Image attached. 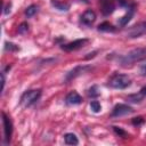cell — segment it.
I'll list each match as a JSON object with an SVG mask.
<instances>
[{"label":"cell","instance_id":"obj_1","mask_svg":"<svg viewBox=\"0 0 146 146\" xmlns=\"http://www.w3.org/2000/svg\"><path fill=\"white\" fill-rule=\"evenodd\" d=\"M145 59H146V47L145 48H136V49L130 50L125 55L120 56L117 58V62L121 66L128 67V66H131L136 63L143 62Z\"/></svg>","mask_w":146,"mask_h":146},{"label":"cell","instance_id":"obj_2","mask_svg":"<svg viewBox=\"0 0 146 146\" xmlns=\"http://www.w3.org/2000/svg\"><path fill=\"white\" fill-rule=\"evenodd\" d=\"M131 84V79L127 74H114L110 78L107 86L114 89H125Z\"/></svg>","mask_w":146,"mask_h":146},{"label":"cell","instance_id":"obj_3","mask_svg":"<svg viewBox=\"0 0 146 146\" xmlns=\"http://www.w3.org/2000/svg\"><path fill=\"white\" fill-rule=\"evenodd\" d=\"M41 89H31L26 90L22 96H21V105L23 107H30L33 104H35L39 98L41 97Z\"/></svg>","mask_w":146,"mask_h":146},{"label":"cell","instance_id":"obj_4","mask_svg":"<svg viewBox=\"0 0 146 146\" xmlns=\"http://www.w3.org/2000/svg\"><path fill=\"white\" fill-rule=\"evenodd\" d=\"M88 42H89V39H87V38L76 39V40H74V41H71V42L60 44V48H62L64 51H73V50H78V49L83 48Z\"/></svg>","mask_w":146,"mask_h":146},{"label":"cell","instance_id":"obj_5","mask_svg":"<svg viewBox=\"0 0 146 146\" xmlns=\"http://www.w3.org/2000/svg\"><path fill=\"white\" fill-rule=\"evenodd\" d=\"M89 70H91V66H89V65H78V66H75L74 68H72L70 72L66 73V75H65V81L68 82V81H71V80H73V79H75V78H78V76H80V75L87 73Z\"/></svg>","mask_w":146,"mask_h":146},{"label":"cell","instance_id":"obj_6","mask_svg":"<svg viewBox=\"0 0 146 146\" xmlns=\"http://www.w3.org/2000/svg\"><path fill=\"white\" fill-rule=\"evenodd\" d=\"M2 125H3V135H5V143L8 144L10 143V139H11V135H13V123H11V120L10 117L5 113L2 112Z\"/></svg>","mask_w":146,"mask_h":146},{"label":"cell","instance_id":"obj_7","mask_svg":"<svg viewBox=\"0 0 146 146\" xmlns=\"http://www.w3.org/2000/svg\"><path fill=\"white\" fill-rule=\"evenodd\" d=\"M133 112V108L127 104H116L113 110H112V113H111V116L112 117H120V116H124V115H128V114H131Z\"/></svg>","mask_w":146,"mask_h":146},{"label":"cell","instance_id":"obj_8","mask_svg":"<svg viewBox=\"0 0 146 146\" xmlns=\"http://www.w3.org/2000/svg\"><path fill=\"white\" fill-rule=\"evenodd\" d=\"M145 32H146V22H141V23H138V24L133 25L129 30L127 35H128V38H138L141 34H144Z\"/></svg>","mask_w":146,"mask_h":146},{"label":"cell","instance_id":"obj_9","mask_svg":"<svg viewBox=\"0 0 146 146\" xmlns=\"http://www.w3.org/2000/svg\"><path fill=\"white\" fill-rule=\"evenodd\" d=\"M96 21V13L91 9H87L80 17V22L86 26H91Z\"/></svg>","mask_w":146,"mask_h":146},{"label":"cell","instance_id":"obj_10","mask_svg":"<svg viewBox=\"0 0 146 146\" xmlns=\"http://www.w3.org/2000/svg\"><path fill=\"white\" fill-rule=\"evenodd\" d=\"M99 6H100V10L103 15L105 16H108L115 9V5L113 0H99Z\"/></svg>","mask_w":146,"mask_h":146},{"label":"cell","instance_id":"obj_11","mask_svg":"<svg viewBox=\"0 0 146 146\" xmlns=\"http://www.w3.org/2000/svg\"><path fill=\"white\" fill-rule=\"evenodd\" d=\"M65 103H66L67 105H71V106H73V105H79V104L82 103V97H81L76 91H71V92H68V94L66 95V97H65Z\"/></svg>","mask_w":146,"mask_h":146},{"label":"cell","instance_id":"obj_12","mask_svg":"<svg viewBox=\"0 0 146 146\" xmlns=\"http://www.w3.org/2000/svg\"><path fill=\"white\" fill-rule=\"evenodd\" d=\"M133 14H135V7L133 6H129L128 7V11H127V14L125 15H123L121 18H119V25L121 26V27H123V26H125L129 22H130V19L133 17Z\"/></svg>","mask_w":146,"mask_h":146},{"label":"cell","instance_id":"obj_13","mask_svg":"<svg viewBox=\"0 0 146 146\" xmlns=\"http://www.w3.org/2000/svg\"><path fill=\"white\" fill-rule=\"evenodd\" d=\"M50 3L55 9L60 10V11H67L70 9V3L60 1V0H50Z\"/></svg>","mask_w":146,"mask_h":146},{"label":"cell","instance_id":"obj_14","mask_svg":"<svg viewBox=\"0 0 146 146\" xmlns=\"http://www.w3.org/2000/svg\"><path fill=\"white\" fill-rule=\"evenodd\" d=\"M64 141L66 145H78L79 144V139H78L76 135H74L72 132H67L64 135Z\"/></svg>","mask_w":146,"mask_h":146},{"label":"cell","instance_id":"obj_15","mask_svg":"<svg viewBox=\"0 0 146 146\" xmlns=\"http://www.w3.org/2000/svg\"><path fill=\"white\" fill-rule=\"evenodd\" d=\"M98 31H100V32H114L115 31V27L111 23L104 22V23H102V24L98 25Z\"/></svg>","mask_w":146,"mask_h":146},{"label":"cell","instance_id":"obj_16","mask_svg":"<svg viewBox=\"0 0 146 146\" xmlns=\"http://www.w3.org/2000/svg\"><path fill=\"white\" fill-rule=\"evenodd\" d=\"M143 97H144V95H143L141 92H139V94L129 95L127 99H128L129 102H131V103H140V102L143 100Z\"/></svg>","mask_w":146,"mask_h":146},{"label":"cell","instance_id":"obj_17","mask_svg":"<svg viewBox=\"0 0 146 146\" xmlns=\"http://www.w3.org/2000/svg\"><path fill=\"white\" fill-rule=\"evenodd\" d=\"M38 6L36 5H31V6H29L27 8H26V10H25V15L27 16V17H32V16H34L36 13H38Z\"/></svg>","mask_w":146,"mask_h":146},{"label":"cell","instance_id":"obj_18","mask_svg":"<svg viewBox=\"0 0 146 146\" xmlns=\"http://www.w3.org/2000/svg\"><path fill=\"white\" fill-rule=\"evenodd\" d=\"M90 110L94 112V113H99L102 111V106H100V103L98 100H91L90 102Z\"/></svg>","mask_w":146,"mask_h":146},{"label":"cell","instance_id":"obj_19","mask_svg":"<svg viewBox=\"0 0 146 146\" xmlns=\"http://www.w3.org/2000/svg\"><path fill=\"white\" fill-rule=\"evenodd\" d=\"M100 95L99 92V89H98V86H91L88 90V96L89 97H98Z\"/></svg>","mask_w":146,"mask_h":146},{"label":"cell","instance_id":"obj_20","mask_svg":"<svg viewBox=\"0 0 146 146\" xmlns=\"http://www.w3.org/2000/svg\"><path fill=\"white\" fill-rule=\"evenodd\" d=\"M112 128H113L114 132H115V133H116L119 137H122V138H128V132H127V131H124L122 128L116 127V125H113Z\"/></svg>","mask_w":146,"mask_h":146},{"label":"cell","instance_id":"obj_21","mask_svg":"<svg viewBox=\"0 0 146 146\" xmlns=\"http://www.w3.org/2000/svg\"><path fill=\"white\" fill-rule=\"evenodd\" d=\"M27 31H29V24H27L26 22H24V23L19 24V26H18V33L24 34V33H25V32H27Z\"/></svg>","mask_w":146,"mask_h":146},{"label":"cell","instance_id":"obj_22","mask_svg":"<svg viewBox=\"0 0 146 146\" xmlns=\"http://www.w3.org/2000/svg\"><path fill=\"white\" fill-rule=\"evenodd\" d=\"M5 49H6V50H9V51H16V50H18L19 48H18L16 44L11 43V42H6V43H5Z\"/></svg>","mask_w":146,"mask_h":146},{"label":"cell","instance_id":"obj_23","mask_svg":"<svg viewBox=\"0 0 146 146\" xmlns=\"http://www.w3.org/2000/svg\"><path fill=\"white\" fill-rule=\"evenodd\" d=\"M144 122H145V120H144L143 116H136V117H133L132 121H131V123H132L133 125H140V124H143Z\"/></svg>","mask_w":146,"mask_h":146},{"label":"cell","instance_id":"obj_24","mask_svg":"<svg viewBox=\"0 0 146 146\" xmlns=\"http://www.w3.org/2000/svg\"><path fill=\"white\" fill-rule=\"evenodd\" d=\"M97 52H98L97 50H96V51H92V52H89V54H88V56H86V57H84V59H90V58H94V57L97 55Z\"/></svg>","mask_w":146,"mask_h":146},{"label":"cell","instance_id":"obj_25","mask_svg":"<svg viewBox=\"0 0 146 146\" xmlns=\"http://www.w3.org/2000/svg\"><path fill=\"white\" fill-rule=\"evenodd\" d=\"M140 74L143 76H146V64H143L140 66Z\"/></svg>","mask_w":146,"mask_h":146},{"label":"cell","instance_id":"obj_26","mask_svg":"<svg viewBox=\"0 0 146 146\" xmlns=\"http://www.w3.org/2000/svg\"><path fill=\"white\" fill-rule=\"evenodd\" d=\"M119 1V5L122 6V7H129V2L128 0H117Z\"/></svg>","mask_w":146,"mask_h":146},{"label":"cell","instance_id":"obj_27","mask_svg":"<svg viewBox=\"0 0 146 146\" xmlns=\"http://www.w3.org/2000/svg\"><path fill=\"white\" fill-rule=\"evenodd\" d=\"M10 7H11V3H10V2L6 5V7H5V10H3L5 15H7V14H9V13H10Z\"/></svg>","mask_w":146,"mask_h":146},{"label":"cell","instance_id":"obj_28","mask_svg":"<svg viewBox=\"0 0 146 146\" xmlns=\"http://www.w3.org/2000/svg\"><path fill=\"white\" fill-rule=\"evenodd\" d=\"M140 92H141V94H143V95H144V97H145V96H146V86H145V87H143V88H141V90H140Z\"/></svg>","mask_w":146,"mask_h":146}]
</instances>
